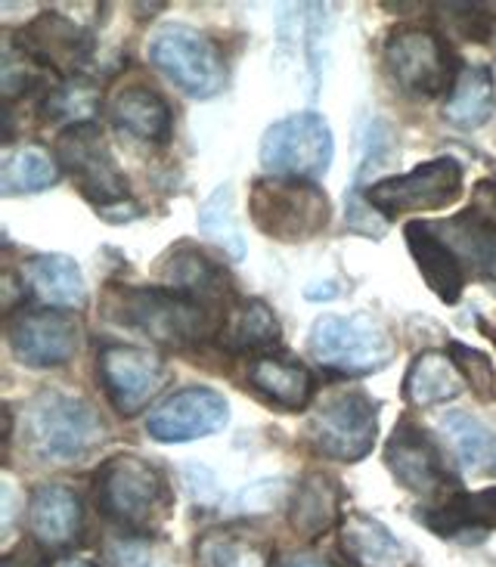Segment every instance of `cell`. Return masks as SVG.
Here are the masks:
<instances>
[{
    "label": "cell",
    "mask_w": 496,
    "mask_h": 567,
    "mask_svg": "<svg viewBox=\"0 0 496 567\" xmlns=\"http://www.w3.org/2000/svg\"><path fill=\"white\" fill-rule=\"evenodd\" d=\"M289 524L301 539H320L335 524H341L339 484L323 472H310L292 496Z\"/></svg>",
    "instance_id": "obj_21"
},
{
    "label": "cell",
    "mask_w": 496,
    "mask_h": 567,
    "mask_svg": "<svg viewBox=\"0 0 496 567\" xmlns=\"http://www.w3.org/2000/svg\"><path fill=\"white\" fill-rule=\"evenodd\" d=\"M341 553L354 567H406L410 555L401 539L363 512H351L339 524Z\"/></svg>",
    "instance_id": "obj_20"
},
{
    "label": "cell",
    "mask_w": 496,
    "mask_h": 567,
    "mask_svg": "<svg viewBox=\"0 0 496 567\" xmlns=\"http://www.w3.org/2000/svg\"><path fill=\"white\" fill-rule=\"evenodd\" d=\"M463 193V165L450 155L432 158L401 177L375 181L366 189V205L375 215L397 217L406 212L447 208Z\"/></svg>",
    "instance_id": "obj_9"
},
{
    "label": "cell",
    "mask_w": 496,
    "mask_h": 567,
    "mask_svg": "<svg viewBox=\"0 0 496 567\" xmlns=\"http://www.w3.org/2000/svg\"><path fill=\"white\" fill-rule=\"evenodd\" d=\"M251 388L279 410H304L313 398V375L286 357H255L248 367Z\"/></svg>",
    "instance_id": "obj_25"
},
{
    "label": "cell",
    "mask_w": 496,
    "mask_h": 567,
    "mask_svg": "<svg viewBox=\"0 0 496 567\" xmlns=\"http://www.w3.org/2000/svg\"><path fill=\"white\" fill-rule=\"evenodd\" d=\"M100 382L118 413L134 415L165 388L168 367L153 351L131 344H108L100 353Z\"/></svg>",
    "instance_id": "obj_13"
},
{
    "label": "cell",
    "mask_w": 496,
    "mask_h": 567,
    "mask_svg": "<svg viewBox=\"0 0 496 567\" xmlns=\"http://www.w3.org/2000/svg\"><path fill=\"white\" fill-rule=\"evenodd\" d=\"M335 155L332 131L323 115L298 112L270 124L261 137V168L273 177L313 181L323 177Z\"/></svg>",
    "instance_id": "obj_7"
},
{
    "label": "cell",
    "mask_w": 496,
    "mask_h": 567,
    "mask_svg": "<svg viewBox=\"0 0 496 567\" xmlns=\"http://www.w3.org/2000/svg\"><path fill=\"white\" fill-rule=\"evenodd\" d=\"M308 351L335 375H370L391 363L394 338L366 313H323L310 329Z\"/></svg>",
    "instance_id": "obj_4"
},
{
    "label": "cell",
    "mask_w": 496,
    "mask_h": 567,
    "mask_svg": "<svg viewBox=\"0 0 496 567\" xmlns=\"http://www.w3.org/2000/svg\"><path fill=\"white\" fill-rule=\"evenodd\" d=\"M437 16L465 41H487L494 31V3H437Z\"/></svg>",
    "instance_id": "obj_34"
},
{
    "label": "cell",
    "mask_w": 496,
    "mask_h": 567,
    "mask_svg": "<svg viewBox=\"0 0 496 567\" xmlns=\"http://www.w3.org/2000/svg\"><path fill=\"white\" fill-rule=\"evenodd\" d=\"M437 537H465V534H487L496 530V491L456 493L441 506L425 508L418 515Z\"/></svg>",
    "instance_id": "obj_23"
},
{
    "label": "cell",
    "mask_w": 496,
    "mask_h": 567,
    "mask_svg": "<svg viewBox=\"0 0 496 567\" xmlns=\"http://www.w3.org/2000/svg\"><path fill=\"white\" fill-rule=\"evenodd\" d=\"M84 527L81 499L65 484H41L29 499V530L31 539L44 553H65L72 549Z\"/></svg>",
    "instance_id": "obj_18"
},
{
    "label": "cell",
    "mask_w": 496,
    "mask_h": 567,
    "mask_svg": "<svg viewBox=\"0 0 496 567\" xmlns=\"http://www.w3.org/2000/svg\"><path fill=\"white\" fill-rule=\"evenodd\" d=\"M379 434V406L356 388H341L313 410L308 441L317 453L335 462H360L370 456Z\"/></svg>",
    "instance_id": "obj_5"
},
{
    "label": "cell",
    "mask_w": 496,
    "mask_h": 567,
    "mask_svg": "<svg viewBox=\"0 0 496 567\" xmlns=\"http://www.w3.org/2000/svg\"><path fill=\"white\" fill-rule=\"evenodd\" d=\"M447 353L453 357V363L459 367L465 382L472 384L475 398L484 400V403L496 400V367L487 353L475 351V348H468L463 341H450Z\"/></svg>",
    "instance_id": "obj_35"
},
{
    "label": "cell",
    "mask_w": 496,
    "mask_h": 567,
    "mask_svg": "<svg viewBox=\"0 0 496 567\" xmlns=\"http://www.w3.org/2000/svg\"><path fill=\"white\" fill-rule=\"evenodd\" d=\"M199 230L215 243L230 261L246 258V239L232 215V186L220 184L199 208Z\"/></svg>",
    "instance_id": "obj_32"
},
{
    "label": "cell",
    "mask_w": 496,
    "mask_h": 567,
    "mask_svg": "<svg viewBox=\"0 0 496 567\" xmlns=\"http://www.w3.org/2000/svg\"><path fill=\"white\" fill-rule=\"evenodd\" d=\"M196 561L199 567H273L270 546L239 527H220L199 537Z\"/></svg>",
    "instance_id": "obj_29"
},
{
    "label": "cell",
    "mask_w": 496,
    "mask_h": 567,
    "mask_svg": "<svg viewBox=\"0 0 496 567\" xmlns=\"http://www.w3.org/2000/svg\"><path fill=\"white\" fill-rule=\"evenodd\" d=\"M31 291L53 307H78L87 298L84 274L72 258L65 255H41L29 264Z\"/></svg>",
    "instance_id": "obj_31"
},
{
    "label": "cell",
    "mask_w": 496,
    "mask_h": 567,
    "mask_svg": "<svg viewBox=\"0 0 496 567\" xmlns=\"http://www.w3.org/2000/svg\"><path fill=\"white\" fill-rule=\"evenodd\" d=\"M7 338L19 363L38 369L62 367L81 348V322L75 313L56 307L22 310L7 326Z\"/></svg>",
    "instance_id": "obj_12"
},
{
    "label": "cell",
    "mask_w": 496,
    "mask_h": 567,
    "mask_svg": "<svg viewBox=\"0 0 496 567\" xmlns=\"http://www.w3.org/2000/svg\"><path fill=\"white\" fill-rule=\"evenodd\" d=\"M108 115L118 131L146 143H165L170 137L168 103L149 87H124L112 96Z\"/></svg>",
    "instance_id": "obj_24"
},
{
    "label": "cell",
    "mask_w": 496,
    "mask_h": 567,
    "mask_svg": "<svg viewBox=\"0 0 496 567\" xmlns=\"http://www.w3.org/2000/svg\"><path fill=\"white\" fill-rule=\"evenodd\" d=\"M385 462L391 475L397 477V484H403L406 491L418 493V496L437 493L447 481L441 450L434 446L425 429H418L416 422H410V419H403L401 425L394 429V434L388 437Z\"/></svg>",
    "instance_id": "obj_16"
},
{
    "label": "cell",
    "mask_w": 496,
    "mask_h": 567,
    "mask_svg": "<svg viewBox=\"0 0 496 567\" xmlns=\"http://www.w3.org/2000/svg\"><path fill=\"white\" fill-rule=\"evenodd\" d=\"M149 60L180 91L196 100L215 96L227 81L224 56L215 41L189 25H165L155 31L153 44H149Z\"/></svg>",
    "instance_id": "obj_8"
},
{
    "label": "cell",
    "mask_w": 496,
    "mask_h": 567,
    "mask_svg": "<svg viewBox=\"0 0 496 567\" xmlns=\"http://www.w3.org/2000/svg\"><path fill=\"white\" fill-rule=\"evenodd\" d=\"M16 47L31 62L50 65L56 75L75 78L87 65V60H91L93 38L91 31L81 29L72 19L46 10V13L34 16L29 25L19 31Z\"/></svg>",
    "instance_id": "obj_15"
},
{
    "label": "cell",
    "mask_w": 496,
    "mask_h": 567,
    "mask_svg": "<svg viewBox=\"0 0 496 567\" xmlns=\"http://www.w3.org/2000/svg\"><path fill=\"white\" fill-rule=\"evenodd\" d=\"M496 109V91L494 78L484 65H463V72L453 81L447 103H444V118L453 127H480L494 115Z\"/></svg>",
    "instance_id": "obj_27"
},
{
    "label": "cell",
    "mask_w": 496,
    "mask_h": 567,
    "mask_svg": "<svg viewBox=\"0 0 496 567\" xmlns=\"http://www.w3.org/2000/svg\"><path fill=\"white\" fill-rule=\"evenodd\" d=\"M106 441V425L87 400L41 391L25 410V444L41 462H81Z\"/></svg>",
    "instance_id": "obj_2"
},
{
    "label": "cell",
    "mask_w": 496,
    "mask_h": 567,
    "mask_svg": "<svg viewBox=\"0 0 496 567\" xmlns=\"http://www.w3.org/2000/svg\"><path fill=\"white\" fill-rule=\"evenodd\" d=\"M158 277L165 282V289L177 291V295H184L189 301H196L205 310H211V313H220V317H227V310L232 301V286L227 274H224V267H217L208 255H202L199 248L193 246H177L170 251L165 264H162V270H158Z\"/></svg>",
    "instance_id": "obj_17"
},
{
    "label": "cell",
    "mask_w": 496,
    "mask_h": 567,
    "mask_svg": "<svg viewBox=\"0 0 496 567\" xmlns=\"http://www.w3.org/2000/svg\"><path fill=\"white\" fill-rule=\"evenodd\" d=\"M385 65L394 84L410 96H437L453 81V56L447 44L428 29L391 31L385 44Z\"/></svg>",
    "instance_id": "obj_11"
},
{
    "label": "cell",
    "mask_w": 496,
    "mask_h": 567,
    "mask_svg": "<svg viewBox=\"0 0 496 567\" xmlns=\"http://www.w3.org/2000/svg\"><path fill=\"white\" fill-rule=\"evenodd\" d=\"M463 372L444 351H422L403 375V400L410 406H437L463 394Z\"/></svg>",
    "instance_id": "obj_22"
},
{
    "label": "cell",
    "mask_w": 496,
    "mask_h": 567,
    "mask_svg": "<svg viewBox=\"0 0 496 567\" xmlns=\"http://www.w3.org/2000/svg\"><path fill=\"white\" fill-rule=\"evenodd\" d=\"M106 313L115 322L146 336L162 348H196L217 329V317L196 301H189L165 286L149 289H108Z\"/></svg>",
    "instance_id": "obj_1"
},
{
    "label": "cell",
    "mask_w": 496,
    "mask_h": 567,
    "mask_svg": "<svg viewBox=\"0 0 496 567\" xmlns=\"http://www.w3.org/2000/svg\"><path fill=\"white\" fill-rule=\"evenodd\" d=\"M465 220H472L480 230L496 236V181H480L472 193V202L463 212Z\"/></svg>",
    "instance_id": "obj_36"
},
{
    "label": "cell",
    "mask_w": 496,
    "mask_h": 567,
    "mask_svg": "<svg viewBox=\"0 0 496 567\" xmlns=\"http://www.w3.org/2000/svg\"><path fill=\"white\" fill-rule=\"evenodd\" d=\"M227 398L217 394L215 388H184L155 406L146 419V431L162 444H186L217 434L227 425Z\"/></svg>",
    "instance_id": "obj_14"
},
{
    "label": "cell",
    "mask_w": 496,
    "mask_h": 567,
    "mask_svg": "<svg viewBox=\"0 0 496 567\" xmlns=\"http://www.w3.org/2000/svg\"><path fill=\"white\" fill-rule=\"evenodd\" d=\"M96 503L122 530H146L162 512L165 481L140 456H112L96 472Z\"/></svg>",
    "instance_id": "obj_6"
},
{
    "label": "cell",
    "mask_w": 496,
    "mask_h": 567,
    "mask_svg": "<svg viewBox=\"0 0 496 567\" xmlns=\"http://www.w3.org/2000/svg\"><path fill=\"white\" fill-rule=\"evenodd\" d=\"M441 429L453 444L456 460L463 462L465 472L472 475H496V431L484 425L472 413H447L441 419Z\"/></svg>",
    "instance_id": "obj_28"
},
{
    "label": "cell",
    "mask_w": 496,
    "mask_h": 567,
    "mask_svg": "<svg viewBox=\"0 0 496 567\" xmlns=\"http://www.w3.org/2000/svg\"><path fill=\"white\" fill-rule=\"evenodd\" d=\"M251 224L279 243H308L326 230L332 205L329 196L310 181L261 177L248 193Z\"/></svg>",
    "instance_id": "obj_3"
},
{
    "label": "cell",
    "mask_w": 496,
    "mask_h": 567,
    "mask_svg": "<svg viewBox=\"0 0 496 567\" xmlns=\"http://www.w3.org/2000/svg\"><path fill=\"white\" fill-rule=\"evenodd\" d=\"M220 344L230 353H267L279 344V320L264 301H239L220 322Z\"/></svg>",
    "instance_id": "obj_26"
},
{
    "label": "cell",
    "mask_w": 496,
    "mask_h": 567,
    "mask_svg": "<svg viewBox=\"0 0 496 567\" xmlns=\"http://www.w3.org/2000/svg\"><path fill=\"white\" fill-rule=\"evenodd\" d=\"M273 567H329V565L317 561V558H304V555H289V558H282V561Z\"/></svg>",
    "instance_id": "obj_37"
},
{
    "label": "cell",
    "mask_w": 496,
    "mask_h": 567,
    "mask_svg": "<svg viewBox=\"0 0 496 567\" xmlns=\"http://www.w3.org/2000/svg\"><path fill=\"white\" fill-rule=\"evenodd\" d=\"M53 155L60 168L72 174L78 193L96 205V212H106L108 205H118L127 196V177L115 165L103 131L96 124L65 127L56 137Z\"/></svg>",
    "instance_id": "obj_10"
},
{
    "label": "cell",
    "mask_w": 496,
    "mask_h": 567,
    "mask_svg": "<svg viewBox=\"0 0 496 567\" xmlns=\"http://www.w3.org/2000/svg\"><path fill=\"white\" fill-rule=\"evenodd\" d=\"M60 162L44 146L22 143L16 150H7L0 165V193L3 196H22V193H41L46 186L60 181Z\"/></svg>",
    "instance_id": "obj_30"
},
{
    "label": "cell",
    "mask_w": 496,
    "mask_h": 567,
    "mask_svg": "<svg viewBox=\"0 0 496 567\" xmlns=\"http://www.w3.org/2000/svg\"><path fill=\"white\" fill-rule=\"evenodd\" d=\"M56 567H96V565H91V561H84V558H62V561Z\"/></svg>",
    "instance_id": "obj_38"
},
{
    "label": "cell",
    "mask_w": 496,
    "mask_h": 567,
    "mask_svg": "<svg viewBox=\"0 0 496 567\" xmlns=\"http://www.w3.org/2000/svg\"><path fill=\"white\" fill-rule=\"evenodd\" d=\"M96 109H100V91L93 87L91 81L69 78V81H62L46 93L41 115H44V122L75 127V124H91L87 118Z\"/></svg>",
    "instance_id": "obj_33"
},
{
    "label": "cell",
    "mask_w": 496,
    "mask_h": 567,
    "mask_svg": "<svg viewBox=\"0 0 496 567\" xmlns=\"http://www.w3.org/2000/svg\"><path fill=\"white\" fill-rule=\"evenodd\" d=\"M406 246H410L418 274L428 282V289L447 305L459 301L465 289L463 261L450 248L447 239L434 233V224H418V220L406 224Z\"/></svg>",
    "instance_id": "obj_19"
}]
</instances>
